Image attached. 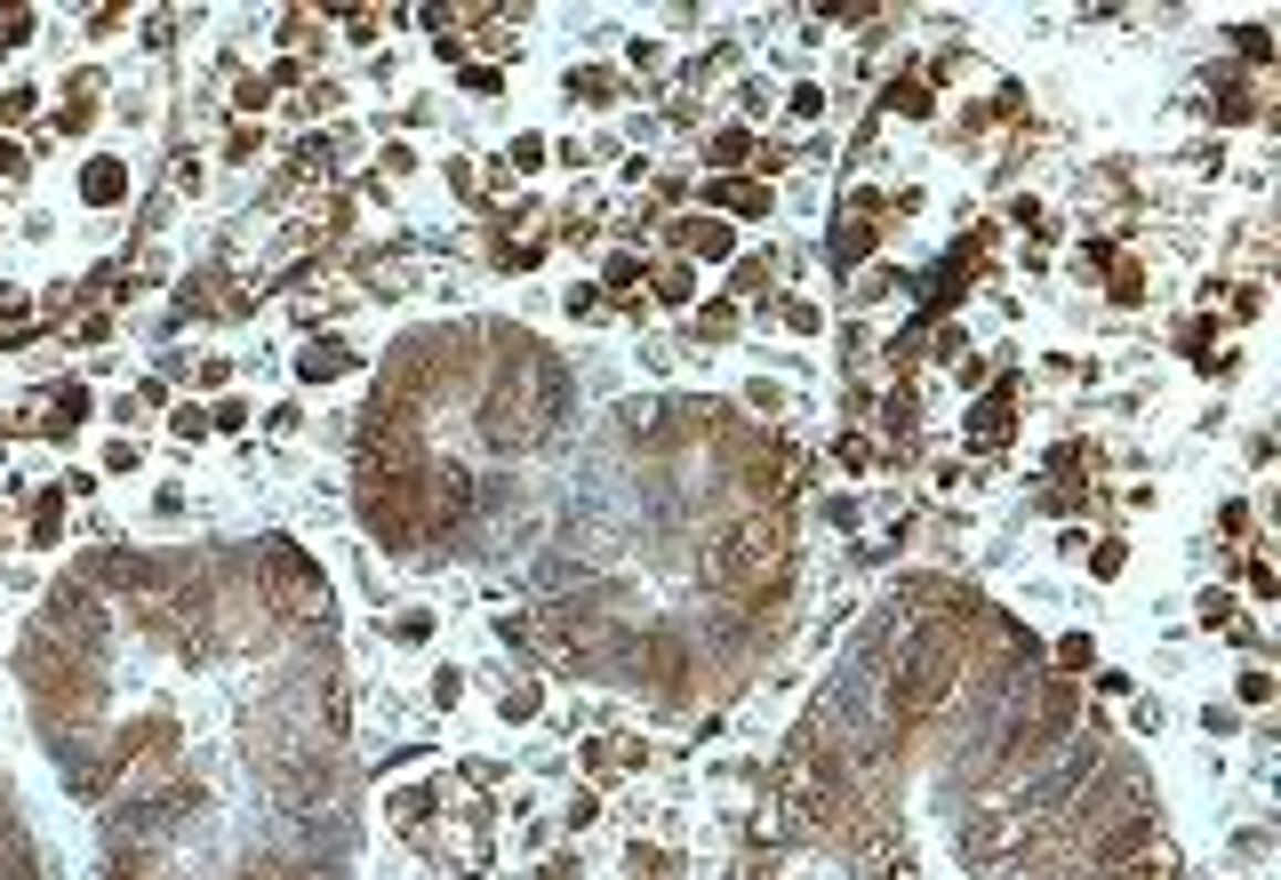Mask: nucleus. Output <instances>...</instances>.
Returning a JSON list of instances; mask_svg holds the SVG:
<instances>
[{
    "label": "nucleus",
    "mask_w": 1281,
    "mask_h": 880,
    "mask_svg": "<svg viewBox=\"0 0 1281 880\" xmlns=\"http://www.w3.org/2000/svg\"><path fill=\"white\" fill-rule=\"evenodd\" d=\"M785 568H793V528H785V513L753 504V513H737L729 536L714 545V561H705V585L746 600V593H761L769 577H785Z\"/></svg>",
    "instance_id": "1"
},
{
    "label": "nucleus",
    "mask_w": 1281,
    "mask_h": 880,
    "mask_svg": "<svg viewBox=\"0 0 1281 880\" xmlns=\"http://www.w3.org/2000/svg\"><path fill=\"white\" fill-rule=\"evenodd\" d=\"M1105 761H1114L1105 729H1097V721H1090V729H1073V736L1058 744V761H1041V768L1025 776V785H1009V808H1001V817H1009V840H1018V832H1033L1041 817H1058V808H1065L1073 793H1082Z\"/></svg>",
    "instance_id": "2"
},
{
    "label": "nucleus",
    "mask_w": 1281,
    "mask_h": 880,
    "mask_svg": "<svg viewBox=\"0 0 1281 880\" xmlns=\"http://www.w3.org/2000/svg\"><path fill=\"white\" fill-rule=\"evenodd\" d=\"M673 232V256H681V264H729L737 256V232H729V217H673L665 224Z\"/></svg>",
    "instance_id": "3"
},
{
    "label": "nucleus",
    "mask_w": 1281,
    "mask_h": 880,
    "mask_svg": "<svg viewBox=\"0 0 1281 880\" xmlns=\"http://www.w3.org/2000/svg\"><path fill=\"white\" fill-rule=\"evenodd\" d=\"M81 200H88V209H121V200H128V160L121 153H88L81 160Z\"/></svg>",
    "instance_id": "4"
},
{
    "label": "nucleus",
    "mask_w": 1281,
    "mask_h": 880,
    "mask_svg": "<svg viewBox=\"0 0 1281 880\" xmlns=\"http://www.w3.org/2000/svg\"><path fill=\"white\" fill-rule=\"evenodd\" d=\"M345 368H353L345 336H305V345H296V385H336Z\"/></svg>",
    "instance_id": "5"
},
{
    "label": "nucleus",
    "mask_w": 1281,
    "mask_h": 880,
    "mask_svg": "<svg viewBox=\"0 0 1281 880\" xmlns=\"http://www.w3.org/2000/svg\"><path fill=\"white\" fill-rule=\"evenodd\" d=\"M993 857H1009V817L1001 808H977L961 825V865H993Z\"/></svg>",
    "instance_id": "6"
},
{
    "label": "nucleus",
    "mask_w": 1281,
    "mask_h": 880,
    "mask_svg": "<svg viewBox=\"0 0 1281 880\" xmlns=\"http://www.w3.org/2000/svg\"><path fill=\"white\" fill-rule=\"evenodd\" d=\"M1009 425H1018V417H1009V385L1001 392H986V400H977V409H969V449H1009Z\"/></svg>",
    "instance_id": "7"
},
{
    "label": "nucleus",
    "mask_w": 1281,
    "mask_h": 880,
    "mask_svg": "<svg viewBox=\"0 0 1281 880\" xmlns=\"http://www.w3.org/2000/svg\"><path fill=\"white\" fill-rule=\"evenodd\" d=\"M729 209V217H769V185H746V177H721V185H705V217Z\"/></svg>",
    "instance_id": "8"
},
{
    "label": "nucleus",
    "mask_w": 1281,
    "mask_h": 880,
    "mask_svg": "<svg viewBox=\"0 0 1281 880\" xmlns=\"http://www.w3.org/2000/svg\"><path fill=\"white\" fill-rule=\"evenodd\" d=\"M873 249H882V232H873V224H841L833 241H825V264H833V273H850V264H865Z\"/></svg>",
    "instance_id": "9"
},
{
    "label": "nucleus",
    "mask_w": 1281,
    "mask_h": 880,
    "mask_svg": "<svg viewBox=\"0 0 1281 880\" xmlns=\"http://www.w3.org/2000/svg\"><path fill=\"white\" fill-rule=\"evenodd\" d=\"M81 417H88V385H56V392H49V425H41V432L73 440V432H81Z\"/></svg>",
    "instance_id": "10"
},
{
    "label": "nucleus",
    "mask_w": 1281,
    "mask_h": 880,
    "mask_svg": "<svg viewBox=\"0 0 1281 880\" xmlns=\"http://www.w3.org/2000/svg\"><path fill=\"white\" fill-rule=\"evenodd\" d=\"M56 536H64V489H41V496H32V545H56Z\"/></svg>",
    "instance_id": "11"
},
{
    "label": "nucleus",
    "mask_w": 1281,
    "mask_h": 880,
    "mask_svg": "<svg viewBox=\"0 0 1281 880\" xmlns=\"http://www.w3.org/2000/svg\"><path fill=\"white\" fill-rule=\"evenodd\" d=\"M761 145H753V128H714V137H705V160H714V168H737V160H753Z\"/></svg>",
    "instance_id": "12"
},
{
    "label": "nucleus",
    "mask_w": 1281,
    "mask_h": 880,
    "mask_svg": "<svg viewBox=\"0 0 1281 880\" xmlns=\"http://www.w3.org/2000/svg\"><path fill=\"white\" fill-rule=\"evenodd\" d=\"M385 808H393V825H400V832H425V825H433V808H441V793H425V785H417V793H393Z\"/></svg>",
    "instance_id": "13"
},
{
    "label": "nucleus",
    "mask_w": 1281,
    "mask_h": 880,
    "mask_svg": "<svg viewBox=\"0 0 1281 880\" xmlns=\"http://www.w3.org/2000/svg\"><path fill=\"white\" fill-rule=\"evenodd\" d=\"M625 872H633V880H673L681 865H673V849H657V840H633V849H625Z\"/></svg>",
    "instance_id": "14"
},
{
    "label": "nucleus",
    "mask_w": 1281,
    "mask_h": 880,
    "mask_svg": "<svg viewBox=\"0 0 1281 880\" xmlns=\"http://www.w3.org/2000/svg\"><path fill=\"white\" fill-rule=\"evenodd\" d=\"M1082 880H1186V872H1177V857H1169V849H1154V857L1122 865V872H1082Z\"/></svg>",
    "instance_id": "15"
},
{
    "label": "nucleus",
    "mask_w": 1281,
    "mask_h": 880,
    "mask_svg": "<svg viewBox=\"0 0 1281 880\" xmlns=\"http://www.w3.org/2000/svg\"><path fill=\"white\" fill-rule=\"evenodd\" d=\"M882 113H905V121H929L937 105H929V88H921V81H889V88H882Z\"/></svg>",
    "instance_id": "16"
},
{
    "label": "nucleus",
    "mask_w": 1281,
    "mask_h": 880,
    "mask_svg": "<svg viewBox=\"0 0 1281 880\" xmlns=\"http://www.w3.org/2000/svg\"><path fill=\"white\" fill-rule=\"evenodd\" d=\"M497 713H504V721H537V713H545V689H537V681H513V689L497 696Z\"/></svg>",
    "instance_id": "17"
},
{
    "label": "nucleus",
    "mask_w": 1281,
    "mask_h": 880,
    "mask_svg": "<svg viewBox=\"0 0 1281 880\" xmlns=\"http://www.w3.org/2000/svg\"><path fill=\"white\" fill-rule=\"evenodd\" d=\"M1226 41H1233V56H1241V64H1273V32H1266V24H1233Z\"/></svg>",
    "instance_id": "18"
},
{
    "label": "nucleus",
    "mask_w": 1281,
    "mask_h": 880,
    "mask_svg": "<svg viewBox=\"0 0 1281 880\" xmlns=\"http://www.w3.org/2000/svg\"><path fill=\"white\" fill-rule=\"evenodd\" d=\"M1194 625H1201V632H1226V625H1233V593H1226V585H1209V593L1194 600Z\"/></svg>",
    "instance_id": "19"
},
{
    "label": "nucleus",
    "mask_w": 1281,
    "mask_h": 880,
    "mask_svg": "<svg viewBox=\"0 0 1281 880\" xmlns=\"http://www.w3.org/2000/svg\"><path fill=\"white\" fill-rule=\"evenodd\" d=\"M1050 657H1058V681H1065V672H1090V664H1097V640H1090V632H1065Z\"/></svg>",
    "instance_id": "20"
},
{
    "label": "nucleus",
    "mask_w": 1281,
    "mask_h": 880,
    "mask_svg": "<svg viewBox=\"0 0 1281 880\" xmlns=\"http://www.w3.org/2000/svg\"><path fill=\"white\" fill-rule=\"evenodd\" d=\"M1082 561H1090V577H1122V568H1129V545H1122V536H1097Z\"/></svg>",
    "instance_id": "21"
},
{
    "label": "nucleus",
    "mask_w": 1281,
    "mask_h": 880,
    "mask_svg": "<svg viewBox=\"0 0 1281 880\" xmlns=\"http://www.w3.org/2000/svg\"><path fill=\"white\" fill-rule=\"evenodd\" d=\"M697 336H705V345H721V336H737V304H729V296H714V304L697 313Z\"/></svg>",
    "instance_id": "22"
},
{
    "label": "nucleus",
    "mask_w": 1281,
    "mask_h": 880,
    "mask_svg": "<svg viewBox=\"0 0 1281 880\" xmlns=\"http://www.w3.org/2000/svg\"><path fill=\"white\" fill-rule=\"evenodd\" d=\"M393 640H400V649H425V640H433V608H400V617H393Z\"/></svg>",
    "instance_id": "23"
},
{
    "label": "nucleus",
    "mask_w": 1281,
    "mask_h": 880,
    "mask_svg": "<svg viewBox=\"0 0 1281 880\" xmlns=\"http://www.w3.org/2000/svg\"><path fill=\"white\" fill-rule=\"evenodd\" d=\"M168 432L177 440H209V409H200V400H177V409H168Z\"/></svg>",
    "instance_id": "24"
},
{
    "label": "nucleus",
    "mask_w": 1281,
    "mask_h": 880,
    "mask_svg": "<svg viewBox=\"0 0 1281 880\" xmlns=\"http://www.w3.org/2000/svg\"><path fill=\"white\" fill-rule=\"evenodd\" d=\"M689 289H697L689 264H665V273H657V304H689Z\"/></svg>",
    "instance_id": "25"
},
{
    "label": "nucleus",
    "mask_w": 1281,
    "mask_h": 880,
    "mask_svg": "<svg viewBox=\"0 0 1281 880\" xmlns=\"http://www.w3.org/2000/svg\"><path fill=\"white\" fill-rule=\"evenodd\" d=\"M545 153H553L545 137H513V145H504V168H513V177H529V168L545 160Z\"/></svg>",
    "instance_id": "26"
},
{
    "label": "nucleus",
    "mask_w": 1281,
    "mask_h": 880,
    "mask_svg": "<svg viewBox=\"0 0 1281 880\" xmlns=\"http://www.w3.org/2000/svg\"><path fill=\"white\" fill-rule=\"evenodd\" d=\"M1241 585H1250V600H1273V593H1281V577H1273V561H1266V553H1250V568H1241Z\"/></svg>",
    "instance_id": "27"
},
{
    "label": "nucleus",
    "mask_w": 1281,
    "mask_h": 880,
    "mask_svg": "<svg viewBox=\"0 0 1281 880\" xmlns=\"http://www.w3.org/2000/svg\"><path fill=\"white\" fill-rule=\"evenodd\" d=\"M264 105H273V81H232V113H264Z\"/></svg>",
    "instance_id": "28"
},
{
    "label": "nucleus",
    "mask_w": 1281,
    "mask_h": 880,
    "mask_svg": "<svg viewBox=\"0 0 1281 880\" xmlns=\"http://www.w3.org/2000/svg\"><path fill=\"white\" fill-rule=\"evenodd\" d=\"M1105 296H1114V304H1145V273H1137V264H1114V281H1105Z\"/></svg>",
    "instance_id": "29"
},
{
    "label": "nucleus",
    "mask_w": 1281,
    "mask_h": 880,
    "mask_svg": "<svg viewBox=\"0 0 1281 880\" xmlns=\"http://www.w3.org/2000/svg\"><path fill=\"white\" fill-rule=\"evenodd\" d=\"M1241 704H1250V713H1266V704H1273V672H1266V664L1241 672Z\"/></svg>",
    "instance_id": "30"
},
{
    "label": "nucleus",
    "mask_w": 1281,
    "mask_h": 880,
    "mask_svg": "<svg viewBox=\"0 0 1281 880\" xmlns=\"http://www.w3.org/2000/svg\"><path fill=\"white\" fill-rule=\"evenodd\" d=\"M785 328H793V336H817V328H825V304L793 296V304H785Z\"/></svg>",
    "instance_id": "31"
},
{
    "label": "nucleus",
    "mask_w": 1281,
    "mask_h": 880,
    "mask_svg": "<svg viewBox=\"0 0 1281 880\" xmlns=\"http://www.w3.org/2000/svg\"><path fill=\"white\" fill-rule=\"evenodd\" d=\"M640 281V256H610V264H601V289H610V296H625Z\"/></svg>",
    "instance_id": "32"
},
{
    "label": "nucleus",
    "mask_w": 1281,
    "mask_h": 880,
    "mask_svg": "<svg viewBox=\"0 0 1281 880\" xmlns=\"http://www.w3.org/2000/svg\"><path fill=\"white\" fill-rule=\"evenodd\" d=\"M785 113H793V121H817V113H825V88H817V81H801V88L785 96Z\"/></svg>",
    "instance_id": "33"
},
{
    "label": "nucleus",
    "mask_w": 1281,
    "mask_h": 880,
    "mask_svg": "<svg viewBox=\"0 0 1281 880\" xmlns=\"http://www.w3.org/2000/svg\"><path fill=\"white\" fill-rule=\"evenodd\" d=\"M1201 729H1209V736H1233V729H1241V704H1218V696H1209V704H1201Z\"/></svg>",
    "instance_id": "34"
},
{
    "label": "nucleus",
    "mask_w": 1281,
    "mask_h": 880,
    "mask_svg": "<svg viewBox=\"0 0 1281 880\" xmlns=\"http://www.w3.org/2000/svg\"><path fill=\"white\" fill-rule=\"evenodd\" d=\"M1226 304H1233V321H1258V313H1266V289L1241 281V289H1226Z\"/></svg>",
    "instance_id": "35"
},
{
    "label": "nucleus",
    "mask_w": 1281,
    "mask_h": 880,
    "mask_svg": "<svg viewBox=\"0 0 1281 880\" xmlns=\"http://www.w3.org/2000/svg\"><path fill=\"white\" fill-rule=\"evenodd\" d=\"M746 409H753V417H778V409H785V392L769 385V377H753V385H746Z\"/></svg>",
    "instance_id": "36"
},
{
    "label": "nucleus",
    "mask_w": 1281,
    "mask_h": 880,
    "mask_svg": "<svg viewBox=\"0 0 1281 880\" xmlns=\"http://www.w3.org/2000/svg\"><path fill=\"white\" fill-rule=\"evenodd\" d=\"M433 704H441V713H449V704H465V672H457V664L433 672Z\"/></svg>",
    "instance_id": "37"
},
{
    "label": "nucleus",
    "mask_w": 1281,
    "mask_h": 880,
    "mask_svg": "<svg viewBox=\"0 0 1281 880\" xmlns=\"http://www.w3.org/2000/svg\"><path fill=\"white\" fill-rule=\"evenodd\" d=\"M32 41V9H0V49H24Z\"/></svg>",
    "instance_id": "38"
},
{
    "label": "nucleus",
    "mask_w": 1281,
    "mask_h": 880,
    "mask_svg": "<svg viewBox=\"0 0 1281 880\" xmlns=\"http://www.w3.org/2000/svg\"><path fill=\"white\" fill-rule=\"evenodd\" d=\"M32 105H41V88H9V96H0V121L17 128V121H32Z\"/></svg>",
    "instance_id": "39"
},
{
    "label": "nucleus",
    "mask_w": 1281,
    "mask_h": 880,
    "mask_svg": "<svg viewBox=\"0 0 1281 880\" xmlns=\"http://www.w3.org/2000/svg\"><path fill=\"white\" fill-rule=\"evenodd\" d=\"M561 313H569V321H593V313H601V289H585V281H577V289L561 296Z\"/></svg>",
    "instance_id": "40"
},
{
    "label": "nucleus",
    "mask_w": 1281,
    "mask_h": 880,
    "mask_svg": "<svg viewBox=\"0 0 1281 880\" xmlns=\"http://www.w3.org/2000/svg\"><path fill=\"white\" fill-rule=\"evenodd\" d=\"M209 432H249V400H217V417H209Z\"/></svg>",
    "instance_id": "41"
},
{
    "label": "nucleus",
    "mask_w": 1281,
    "mask_h": 880,
    "mask_svg": "<svg viewBox=\"0 0 1281 880\" xmlns=\"http://www.w3.org/2000/svg\"><path fill=\"white\" fill-rule=\"evenodd\" d=\"M569 96H617V81H610V73H593V64H585V73H569Z\"/></svg>",
    "instance_id": "42"
},
{
    "label": "nucleus",
    "mask_w": 1281,
    "mask_h": 880,
    "mask_svg": "<svg viewBox=\"0 0 1281 880\" xmlns=\"http://www.w3.org/2000/svg\"><path fill=\"white\" fill-rule=\"evenodd\" d=\"M833 457H841V464H850V472H865V464H873V449H865V440H857V432H841V440H833Z\"/></svg>",
    "instance_id": "43"
},
{
    "label": "nucleus",
    "mask_w": 1281,
    "mask_h": 880,
    "mask_svg": "<svg viewBox=\"0 0 1281 880\" xmlns=\"http://www.w3.org/2000/svg\"><path fill=\"white\" fill-rule=\"evenodd\" d=\"M465 88H473V96H497L504 73H497V64H465Z\"/></svg>",
    "instance_id": "44"
},
{
    "label": "nucleus",
    "mask_w": 1281,
    "mask_h": 880,
    "mask_svg": "<svg viewBox=\"0 0 1281 880\" xmlns=\"http://www.w3.org/2000/svg\"><path fill=\"white\" fill-rule=\"evenodd\" d=\"M497 264H504V273H529V264H537V241H504Z\"/></svg>",
    "instance_id": "45"
},
{
    "label": "nucleus",
    "mask_w": 1281,
    "mask_h": 880,
    "mask_svg": "<svg viewBox=\"0 0 1281 880\" xmlns=\"http://www.w3.org/2000/svg\"><path fill=\"white\" fill-rule=\"evenodd\" d=\"M561 817H569V825H593V817H601V793H569Z\"/></svg>",
    "instance_id": "46"
},
{
    "label": "nucleus",
    "mask_w": 1281,
    "mask_h": 880,
    "mask_svg": "<svg viewBox=\"0 0 1281 880\" xmlns=\"http://www.w3.org/2000/svg\"><path fill=\"white\" fill-rule=\"evenodd\" d=\"M769 281V256H746V264H737V296H753Z\"/></svg>",
    "instance_id": "47"
},
{
    "label": "nucleus",
    "mask_w": 1281,
    "mask_h": 880,
    "mask_svg": "<svg viewBox=\"0 0 1281 880\" xmlns=\"http://www.w3.org/2000/svg\"><path fill=\"white\" fill-rule=\"evenodd\" d=\"M1090 689H1097V696H1129V689H1137V681H1129V672H1122V664H1105V672H1097V681H1090Z\"/></svg>",
    "instance_id": "48"
},
{
    "label": "nucleus",
    "mask_w": 1281,
    "mask_h": 880,
    "mask_svg": "<svg viewBox=\"0 0 1281 880\" xmlns=\"http://www.w3.org/2000/svg\"><path fill=\"white\" fill-rule=\"evenodd\" d=\"M145 457H137V440H113V449H105V472H137Z\"/></svg>",
    "instance_id": "49"
},
{
    "label": "nucleus",
    "mask_w": 1281,
    "mask_h": 880,
    "mask_svg": "<svg viewBox=\"0 0 1281 880\" xmlns=\"http://www.w3.org/2000/svg\"><path fill=\"white\" fill-rule=\"evenodd\" d=\"M377 168H385V177H409V168H417V153H409V145H385V160H377Z\"/></svg>",
    "instance_id": "50"
},
{
    "label": "nucleus",
    "mask_w": 1281,
    "mask_h": 880,
    "mask_svg": "<svg viewBox=\"0 0 1281 880\" xmlns=\"http://www.w3.org/2000/svg\"><path fill=\"white\" fill-rule=\"evenodd\" d=\"M264 425H273V432H281V440H289V432H305V417H296V400H281V409H273V417H264Z\"/></svg>",
    "instance_id": "51"
},
{
    "label": "nucleus",
    "mask_w": 1281,
    "mask_h": 880,
    "mask_svg": "<svg viewBox=\"0 0 1281 880\" xmlns=\"http://www.w3.org/2000/svg\"><path fill=\"white\" fill-rule=\"evenodd\" d=\"M0 177H24V153H17L9 137H0Z\"/></svg>",
    "instance_id": "52"
},
{
    "label": "nucleus",
    "mask_w": 1281,
    "mask_h": 880,
    "mask_svg": "<svg viewBox=\"0 0 1281 880\" xmlns=\"http://www.w3.org/2000/svg\"><path fill=\"white\" fill-rule=\"evenodd\" d=\"M457 880H481V872H457Z\"/></svg>",
    "instance_id": "53"
}]
</instances>
